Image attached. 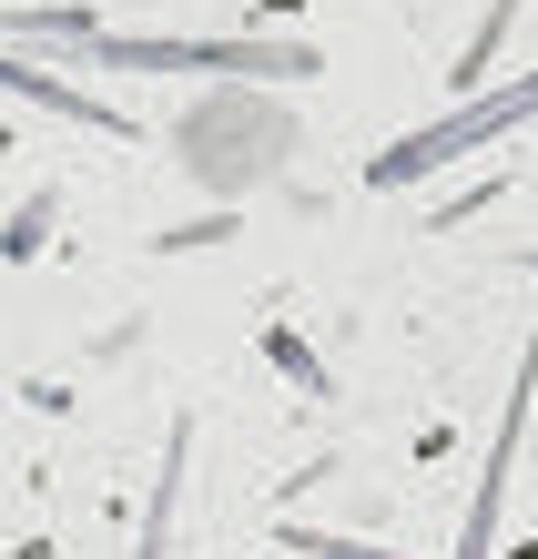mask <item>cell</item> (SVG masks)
<instances>
[{"mask_svg":"<svg viewBox=\"0 0 538 559\" xmlns=\"http://www.w3.org/2000/svg\"><path fill=\"white\" fill-rule=\"evenodd\" d=\"M183 457H193V427L163 438V478H153V519H143V559H163V530H174V488H183Z\"/></svg>","mask_w":538,"mask_h":559,"instance_id":"5b68a950","label":"cell"},{"mask_svg":"<svg viewBox=\"0 0 538 559\" xmlns=\"http://www.w3.org/2000/svg\"><path fill=\"white\" fill-rule=\"evenodd\" d=\"M82 72H204V82H306L315 51L306 41H163V31H103L72 51Z\"/></svg>","mask_w":538,"mask_h":559,"instance_id":"7a4b0ae2","label":"cell"},{"mask_svg":"<svg viewBox=\"0 0 538 559\" xmlns=\"http://www.w3.org/2000/svg\"><path fill=\"white\" fill-rule=\"evenodd\" d=\"M518 122H538V72H518V82H488V92H467L457 112H437V122H417V133H396L376 163H366V183H427V174H447L457 153H488V143H509Z\"/></svg>","mask_w":538,"mask_h":559,"instance_id":"6da1fadb","label":"cell"},{"mask_svg":"<svg viewBox=\"0 0 538 559\" xmlns=\"http://www.w3.org/2000/svg\"><path fill=\"white\" fill-rule=\"evenodd\" d=\"M528 386H538V346L518 356V386L498 407V438H488V468L467 488V530H457V559H488L498 549V509H509V478H518V438H528Z\"/></svg>","mask_w":538,"mask_h":559,"instance_id":"3957f363","label":"cell"},{"mask_svg":"<svg viewBox=\"0 0 538 559\" xmlns=\"http://www.w3.org/2000/svg\"><path fill=\"white\" fill-rule=\"evenodd\" d=\"M509 21H518V0H488V21H478V41L457 51V92H488V61H498V41H509Z\"/></svg>","mask_w":538,"mask_h":559,"instance_id":"8992f818","label":"cell"},{"mask_svg":"<svg viewBox=\"0 0 538 559\" xmlns=\"http://www.w3.org/2000/svg\"><path fill=\"white\" fill-rule=\"evenodd\" d=\"M285 549H306V559H407V549H366V539H335V530H285Z\"/></svg>","mask_w":538,"mask_h":559,"instance_id":"52a82bcc","label":"cell"},{"mask_svg":"<svg viewBox=\"0 0 538 559\" xmlns=\"http://www.w3.org/2000/svg\"><path fill=\"white\" fill-rule=\"evenodd\" d=\"M0 92H21V103H41V112H61V122H103V133L143 143V122H122L112 103H92V92H72V82H61V61H11V51H0Z\"/></svg>","mask_w":538,"mask_h":559,"instance_id":"277c9868","label":"cell"}]
</instances>
